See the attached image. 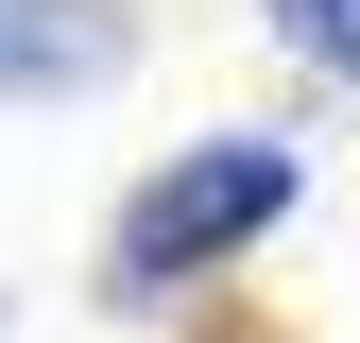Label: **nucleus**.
<instances>
[{"label": "nucleus", "mask_w": 360, "mask_h": 343, "mask_svg": "<svg viewBox=\"0 0 360 343\" xmlns=\"http://www.w3.org/2000/svg\"><path fill=\"white\" fill-rule=\"evenodd\" d=\"M292 189H309V155H292V138H240V120L189 138V155H155L138 189H120L103 257H86L103 309H172V292H206L223 257H257V240L292 224Z\"/></svg>", "instance_id": "1"}, {"label": "nucleus", "mask_w": 360, "mask_h": 343, "mask_svg": "<svg viewBox=\"0 0 360 343\" xmlns=\"http://www.w3.org/2000/svg\"><path fill=\"white\" fill-rule=\"evenodd\" d=\"M138 69V0H0V103H103Z\"/></svg>", "instance_id": "2"}, {"label": "nucleus", "mask_w": 360, "mask_h": 343, "mask_svg": "<svg viewBox=\"0 0 360 343\" xmlns=\"http://www.w3.org/2000/svg\"><path fill=\"white\" fill-rule=\"evenodd\" d=\"M257 18H275V52H292V69L360 86V0H257Z\"/></svg>", "instance_id": "3"}]
</instances>
